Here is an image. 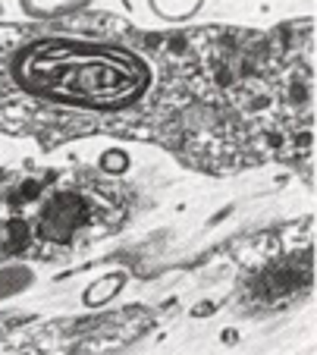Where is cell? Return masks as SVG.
<instances>
[{"label": "cell", "mask_w": 317, "mask_h": 355, "mask_svg": "<svg viewBox=\"0 0 317 355\" xmlns=\"http://www.w3.org/2000/svg\"><path fill=\"white\" fill-rule=\"evenodd\" d=\"M242 38L223 26L145 35L79 16L0 22V132L48 145L116 135L183 151L204 126L198 114H236Z\"/></svg>", "instance_id": "cell-1"}, {"label": "cell", "mask_w": 317, "mask_h": 355, "mask_svg": "<svg viewBox=\"0 0 317 355\" xmlns=\"http://www.w3.org/2000/svg\"><path fill=\"white\" fill-rule=\"evenodd\" d=\"M135 192L85 161H22L0 170V264H60L123 233Z\"/></svg>", "instance_id": "cell-2"}, {"label": "cell", "mask_w": 317, "mask_h": 355, "mask_svg": "<svg viewBox=\"0 0 317 355\" xmlns=\"http://www.w3.org/2000/svg\"><path fill=\"white\" fill-rule=\"evenodd\" d=\"M95 0H19L22 19H69V16H82L85 10H91Z\"/></svg>", "instance_id": "cell-3"}, {"label": "cell", "mask_w": 317, "mask_h": 355, "mask_svg": "<svg viewBox=\"0 0 317 355\" xmlns=\"http://www.w3.org/2000/svg\"><path fill=\"white\" fill-rule=\"evenodd\" d=\"M204 3L208 0H148L151 13L161 22H167V26H185V22H192L204 10Z\"/></svg>", "instance_id": "cell-4"}]
</instances>
